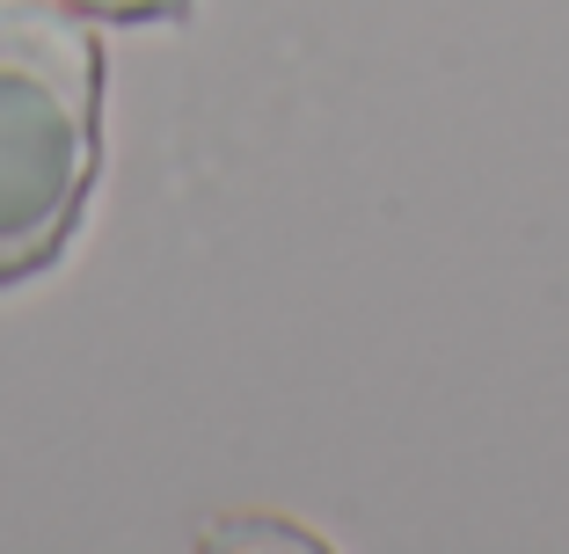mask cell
Masks as SVG:
<instances>
[{
	"label": "cell",
	"instance_id": "cell-2",
	"mask_svg": "<svg viewBox=\"0 0 569 554\" xmlns=\"http://www.w3.org/2000/svg\"><path fill=\"white\" fill-rule=\"evenodd\" d=\"M37 8H67V16H96V22H161L183 16L190 0H37Z\"/></svg>",
	"mask_w": 569,
	"mask_h": 554
},
{
	"label": "cell",
	"instance_id": "cell-1",
	"mask_svg": "<svg viewBox=\"0 0 569 554\" xmlns=\"http://www.w3.org/2000/svg\"><path fill=\"white\" fill-rule=\"evenodd\" d=\"M102 169V51L67 8H0V285L67 249Z\"/></svg>",
	"mask_w": 569,
	"mask_h": 554
},
{
	"label": "cell",
	"instance_id": "cell-3",
	"mask_svg": "<svg viewBox=\"0 0 569 554\" xmlns=\"http://www.w3.org/2000/svg\"><path fill=\"white\" fill-rule=\"evenodd\" d=\"M212 547H315L307 533H292V525H212Z\"/></svg>",
	"mask_w": 569,
	"mask_h": 554
}]
</instances>
